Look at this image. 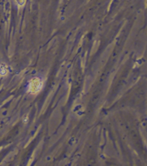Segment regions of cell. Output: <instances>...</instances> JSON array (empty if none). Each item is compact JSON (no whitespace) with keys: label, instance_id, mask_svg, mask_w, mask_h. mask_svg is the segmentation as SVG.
Returning a JSON list of instances; mask_svg holds the SVG:
<instances>
[{"label":"cell","instance_id":"1","mask_svg":"<svg viewBox=\"0 0 147 166\" xmlns=\"http://www.w3.org/2000/svg\"><path fill=\"white\" fill-rule=\"evenodd\" d=\"M28 92L32 95L38 94L43 87V80L40 77H34L28 81Z\"/></svg>","mask_w":147,"mask_h":166},{"label":"cell","instance_id":"2","mask_svg":"<svg viewBox=\"0 0 147 166\" xmlns=\"http://www.w3.org/2000/svg\"><path fill=\"white\" fill-rule=\"evenodd\" d=\"M9 73V67L6 64L1 63L0 64V76H6Z\"/></svg>","mask_w":147,"mask_h":166},{"label":"cell","instance_id":"3","mask_svg":"<svg viewBox=\"0 0 147 166\" xmlns=\"http://www.w3.org/2000/svg\"><path fill=\"white\" fill-rule=\"evenodd\" d=\"M15 4L17 5V7L21 8L23 7L26 4V0H15Z\"/></svg>","mask_w":147,"mask_h":166}]
</instances>
